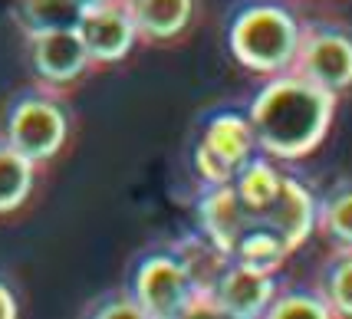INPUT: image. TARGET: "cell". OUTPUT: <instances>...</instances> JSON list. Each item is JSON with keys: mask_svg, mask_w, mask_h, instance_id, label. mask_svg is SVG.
<instances>
[{"mask_svg": "<svg viewBox=\"0 0 352 319\" xmlns=\"http://www.w3.org/2000/svg\"><path fill=\"white\" fill-rule=\"evenodd\" d=\"M125 7L145 43H175L198 14V0H125Z\"/></svg>", "mask_w": 352, "mask_h": 319, "instance_id": "cell-11", "label": "cell"}, {"mask_svg": "<svg viewBox=\"0 0 352 319\" xmlns=\"http://www.w3.org/2000/svg\"><path fill=\"white\" fill-rule=\"evenodd\" d=\"M27 63L40 86L66 92L92 69L86 43L76 27L69 30H46L27 36Z\"/></svg>", "mask_w": 352, "mask_h": 319, "instance_id": "cell-9", "label": "cell"}, {"mask_svg": "<svg viewBox=\"0 0 352 319\" xmlns=\"http://www.w3.org/2000/svg\"><path fill=\"white\" fill-rule=\"evenodd\" d=\"M82 7L76 0H14V20L23 36L76 27Z\"/></svg>", "mask_w": 352, "mask_h": 319, "instance_id": "cell-14", "label": "cell"}, {"mask_svg": "<svg viewBox=\"0 0 352 319\" xmlns=\"http://www.w3.org/2000/svg\"><path fill=\"white\" fill-rule=\"evenodd\" d=\"M263 319H333L316 283H280Z\"/></svg>", "mask_w": 352, "mask_h": 319, "instance_id": "cell-16", "label": "cell"}, {"mask_svg": "<svg viewBox=\"0 0 352 319\" xmlns=\"http://www.w3.org/2000/svg\"><path fill=\"white\" fill-rule=\"evenodd\" d=\"M263 79L267 82L247 102L257 148L287 165L313 155L333 129L339 96L316 86L296 69H283Z\"/></svg>", "mask_w": 352, "mask_h": 319, "instance_id": "cell-2", "label": "cell"}, {"mask_svg": "<svg viewBox=\"0 0 352 319\" xmlns=\"http://www.w3.org/2000/svg\"><path fill=\"white\" fill-rule=\"evenodd\" d=\"M76 30L86 43L92 66L122 63L138 43V30L132 23L125 0H106V3H96L89 10H82Z\"/></svg>", "mask_w": 352, "mask_h": 319, "instance_id": "cell-10", "label": "cell"}, {"mask_svg": "<svg viewBox=\"0 0 352 319\" xmlns=\"http://www.w3.org/2000/svg\"><path fill=\"white\" fill-rule=\"evenodd\" d=\"M36 168L40 165H33L27 155H20L0 138V214H10L30 201Z\"/></svg>", "mask_w": 352, "mask_h": 319, "instance_id": "cell-15", "label": "cell"}, {"mask_svg": "<svg viewBox=\"0 0 352 319\" xmlns=\"http://www.w3.org/2000/svg\"><path fill=\"white\" fill-rule=\"evenodd\" d=\"M303 20L293 0H241L230 7L224 40L241 69L274 76L296 60Z\"/></svg>", "mask_w": 352, "mask_h": 319, "instance_id": "cell-4", "label": "cell"}, {"mask_svg": "<svg viewBox=\"0 0 352 319\" xmlns=\"http://www.w3.org/2000/svg\"><path fill=\"white\" fill-rule=\"evenodd\" d=\"M287 162L257 152L228 182L204 184L198 230L224 260L280 270L316 230V191Z\"/></svg>", "mask_w": 352, "mask_h": 319, "instance_id": "cell-1", "label": "cell"}, {"mask_svg": "<svg viewBox=\"0 0 352 319\" xmlns=\"http://www.w3.org/2000/svg\"><path fill=\"white\" fill-rule=\"evenodd\" d=\"M82 316H96V319H142V309H138V303L132 300V293L122 287V289H112V293L96 296V300L82 309Z\"/></svg>", "mask_w": 352, "mask_h": 319, "instance_id": "cell-17", "label": "cell"}, {"mask_svg": "<svg viewBox=\"0 0 352 319\" xmlns=\"http://www.w3.org/2000/svg\"><path fill=\"white\" fill-rule=\"evenodd\" d=\"M290 69L303 73L333 96L352 89V27L342 20H303L300 50Z\"/></svg>", "mask_w": 352, "mask_h": 319, "instance_id": "cell-7", "label": "cell"}, {"mask_svg": "<svg viewBox=\"0 0 352 319\" xmlns=\"http://www.w3.org/2000/svg\"><path fill=\"white\" fill-rule=\"evenodd\" d=\"M20 316V300H16L14 287L0 276V319H16Z\"/></svg>", "mask_w": 352, "mask_h": 319, "instance_id": "cell-18", "label": "cell"}, {"mask_svg": "<svg viewBox=\"0 0 352 319\" xmlns=\"http://www.w3.org/2000/svg\"><path fill=\"white\" fill-rule=\"evenodd\" d=\"M82 10H89V7H96V3H106V0H76Z\"/></svg>", "mask_w": 352, "mask_h": 319, "instance_id": "cell-19", "label": "cell"}, {"mask_svg": "<svg viewBox=\"0 0 352 319\" xmlns=\"http://www.w3.org/2000/svg\"><path fill=\"white\" fill-rule=\"evenodd\" d=\"M320 3H333V0H320Z\"/></svg>", "mask_w": 352, "mask_h": 319, "instance_id": "cell-20", "label": "cell"}, {"mask_svg": "<svg viewBox=\"0 0 352 319\" xmlns=\"http://www.w3.org/2000/svg\"><path fill=\"white\" fill-rule=\"evenodd\" d=\"M313 283L322 293L333 319H352V247H329Z\"/></svg>", "mask_w": 352, "mask_h": 319, "instance_id": "cell-13", "label": "cell"}, {"mask_svg": "<svg viewBox=\"0 0 352 319\" xmlns=\"http://www.w3.org/2000/svg\"><path fill=\"white\" fill-rule=\"evenodd\" d=\"M217 260L221 254L204 237L155 243L132 260L125 289L138 303L142 319H188Z\"/></svg>", "mask_w": 352, "mask_h": 319, "instance_id": "cell-3", "label": "cell"}, {"mask_svg": "<svg viewBox=\"0 0 352 319\" xmlns=\"http://www.w3.org/2000/svg\"><path fill=\"white\" fill-rule=\"evenodd\" d=\"M329 247H352V178L333 182L316 195V230Z\"/></svg>", "mask_w": 352, "mask_h": 319, "instance_id": "cell-12", "label": "cell"}, {"mask_svg": "<svg viewBox=\"0 0 352 319\" xmlns=\"http://www.w3.org/2000/svg\"><path fill=\"white\" fill-rule=\"evenodd\" d=\"M261 152L250 129L247 106H217L198 125V135L191 145V168L201 184L228 182L247 158Z\"/></svg>", "mask_w": 352, "mask_h": 319, "instance_id": "cell-6", "label": "cell"}, {"mask_svg": "<svg viewBox=\"0 0 352 319\" xmlns=\"http://www.w3.org/2000/svg\"><path fill=\"white\" fill-rule=\"evenodd\" d=\"M280 283H283L280 270H261L221 257L204 289L214 303L217 319H263Z\"/></svg>", "mask_w": 352, "mask_h": 319, "instance_id": "cell-8", "label": "cell"}, {"mask_svg": "<svg viewBox=\"0 0 352 319\" xmlns=\"http://www.w3.org/2000/svg\"><path fill=\"white\" fill-rule=\"evenodd\" d=\"M73 132V112L60 89L33 82L10 96L0 122V138L27 155L33 165H46L66 148Z\"/></svg>", "mask_w": 352, "mask_h": 319, "instance_id": "cell-5", "label": "cell"}]
</instances>
